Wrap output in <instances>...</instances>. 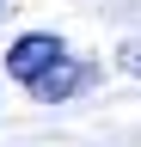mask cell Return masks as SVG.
Returning <instances> with one entry per match:
<instances>
[{"label": "cell", "mask_w": 141, "mask_h": 147, "mask_svg": "<svg viewBox=\"0 0 141 147\" xmlns=\"http://www.w3.org/2000/svg\"><path fill=\"white\" fill-rule=\"evenodd\" d=\"M123 67H129V74H141V43H123Z\"/></svg>", "instance_id": "cell-2"}, {"label": "cell", "mask_w": 141, "mask_h": 147, "mask_svg": "<svg viewBox=\"0 0 141 147\" xmlns=\"http://www.w3.org/2000/svg\"><path fill=\"white\" fill-rule=\"evenodd\" d=\"M6 74L31 92V98H43V104L74 98V92L92 80V67H86L80 55H67V43L55 31H25L19 43L6 49Z\"/></svg>", "instance_id": "cell-1"}]
</instances>
